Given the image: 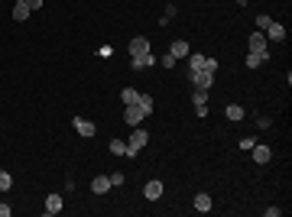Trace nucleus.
Returning <instances> with one entry per match:
<instances>
[{"label":"nucleus","instance_id":"nucleus-11","mask_svg":"<svg viewBox=\"0 0 292 217\" xmlns=\"http://www.w3.org/2000/svg\"><path fill=\"white\" fill-rule=\"evenodd\" d=\"M143 194H146V201H159L162 198V182H146V188H143Z\"/></svg>","mask_w":292,"mask_h":217},{"label":"nucleus","instance_id":"nucleus-18","mask_svg":"<svg viewBox=\"0 0 292 217\" xmlns=\"http://www.w3.org/2000/svg\"><path fill=\"white\" fill-rule=\"evenodd\" d=\"M195 211H201V214H208V211H211V198H208L205 191L195 194Z\"/></svg>","mask_w":292,"mask_h":217},{"label":"nucleus","instance_id":"nucleus-12","mask_svg":"<svg viewBox=\"0 0 292 217\" xmlns=\"http://www.w3.org/2000/svg\"><path fill=\"white\" fill-rule=\"evenodd\" d=\"M143 52H149V39L146 36H133L130 39V55H143Z\"/></svg>","mask_w":292,"mask_h":217},{"label":"nucleus","instance_id":"nucleus-16","mask_svg":"<svg viewBox=\"0 0 292 217\" xmlns=\"http://www.w3.org/2000/svg\"><path fill=\"white\" fill-rule=\"evenodd\" d=\"M224 114H227V120H234V124H237V120H244V117H247V110L240 107V104H227V110H224Z\"/></svg>","mask_w":292,"mask_h":217},{"label":"nucleus","instance_id":"nucleus-31","mask_svg":"<svg viewBox=\"0 0 292 217\" xmlns=\"http://www.w3.org/2000/svg\"><path fill=\"white\" fill-rule=\"evenodd\" d=\"M30 10H42V0H30Z\"/></svg>","mask_w":292,"mask_h":217},{"label":"nucleus","instance_id":"nucleus-2","mask_svg":"<svg viewBox=\"0 0 292 217\" xmlns=\"http://www.w3.org/2000/svg\"><path fill=\"white\" fill-rule=\"evenodd\" d=\"M188 78H192V88L198 91H211L215 85V71H188Z\"/></svg>","mask_w":292,"mask_h":217},{"label":"nucleus","instance_id":"nucleus-17","mask_svg":"<svg viewBox=\"0 0 292 217\" xmlns=\"http://www.w3.org/2000/svg\"><path fill=\"white\" fill-rule=\"evenodd\" d=\"M172 55H176V59H185V55L192 52V49H188V42H185V39H176V42H172V49H169Z\"/></svg>","mask_w":292,"mask_h":217},{"label":"nucleus","instance_id":"nucleus-15","mask_svg":"<svg viewBox=\"0 0 292 217\" xmlns=\"http://www.w3.org/2000/svg\"><path fill=\"white\" fill-rule=\"evenodd\" d=\"M266 59H269V52H250L244 65H247V68H260V65L266 62Z\"/></svg>","mask_w":292,"mask_h":217},{"label":"nucleus","instance_id":"nucleus-27","mask_svg":"<svg viewBox=\"0 0 292 217\" xmlns=\"http://www.w3.org/2000/svg\"><path fill=\"white\" fill-rule=\"evenodd\" d=\"M108 179H110V188H117V185H123V175H120V172H114V175H108Z\"/></svg>","mask_w":292,"mask_h":217},{"label":"nucleus","instance_id":"nucleus-8","mask_svg":"<svg viewBox=\"0 0 292 217\" xmlns=\"http://www.w3.org/2000/svg\"><path fill=\"white\" fill-rule=\"evenodd\" d=\"M123 120H127V126H140V120H143V110H140L137 104H127V110H123Z\"/></svg>","mask_w":292,"mask_h":217},{"label":"nucleus","instance_id":"nucleus-9","mask_svg":"<svg viewBox=\"0 0 292 217\" xmlns=\"http://www.w3.org/2000/svg\"><path fill=\"white\" fill-rule=\"evenodd\" d=\"M30 13H33V10H30V0H16V3H13V20H16V23L30 20Z\"/></svg>","mask_w":292,"mask_h":217},{"label":"nucleus","instance_id":"nucleus-7","mask_svg":"<svg viewBox=\"0 0 292 217\" xmlns=\"http://www.w3.org/2000/svg\"><path fill=\"white\" fill-rule=\"evenodd\" d=\"M188 71H208V55L188 52Z\"/></svg>","mask_w":292,"mask_h":217},{"label":"nucleus","instance_id":"nucleus-20","mask_svg":"<svg viewBox=\"0 0 292 217\" xmlns=\"http://www.w3.org/2000/svg\"><path fill=\"white\" fill-rule=\"evenodd\" d=\"M120 97H123V104H137L140 101V91H137V88H123Z\"/></svg>","mask_w":292,"mask_h":217},{"label":"nucleus","instance_id":"nucleus-26","mask_svg":"<svg viewBox=\"0 0 292 217\" xmlns=\"http://www.w3.org/2000/svg\"><path fill=\"white\" fill-rule=\"evenodd\" d=\"M254 136H244V140H240V149H247V153H250V149H254Z\"/></svg>","mask_w":292,"mask_h":217},{"label":"nucleus","instance_id":"nucleus-10","mask_svg":"<svg viewBox=\"0 0 292 217\" xmlns=\"http://www.w3.org/2000/svg\"><path fill=\"white\" fill-rule=\"evenodd\" d=\"M266 39H273V42H286V26L273 20V23L266 26Z\"/></svg>","mask_w":292,"mask_h":217},{"label":"nucleus","instance_id":"nucleus-13","mask_svg":"<svg viewBox=\"0 0 292 217\" xmlns=\"http://www.w3.org/2000/svg\"><path fill=\"white\" fill-rule=\"evenodd\" d=\"M91 191H94V194H108V191H110V179H108V175L91 179Z\"/></svg>","mask_w":292,"mask_h":217},{"label":"nucleus","instance_id":"nucleus-29","mask_svg":"<svg viewBox=\"0 0 292 217\" xmlns=\"http://www.w3.org/2000/svg\"><path fill=\"white\" fill-rule=\"evenodd\" d=\"M195 114H198V117H208V104H195Z\"/></svg>","mask_w":292,"mask_h":217},{"label":"nucleus","instance_id":"nucleus-1","mask_svg":"<svg viewBox=\"0 0 292 217\" xmlns=\"http://www.w3.org/2000/svg\"><path fill=\"white\" fill-rule=\"evenodd\" d=\"M146 143H149V133H146V130H133L130 133V143H127V159H133Z\"/></svg>","mask_w":292,"mask_h":217},{"label":"nucleus","instance_id":"nucleus-3","mask_svg":"<svg viewBox=\"0 0 292 217\" xmlns=\"http://www.w3.org/2000/svg\"><path fill=\"white\" fill-rule=\"evenodd\" d=\"M72 126H75L78 136H85V140H91L94 133H98V126H94L91 120H85V117H75V120H72Z\"/></svg>","mask_w":292,"mask_h":217},{"label":"nucleus","instance_id":"nucleus-25","mask_svg":"<svg viewBox=\"0 0 292 217\" xmlns=\"http://www.w3.org/2000/svg\"><path fill=\"white\" fill-rule=\"evenodd\" d=\"M192 101L195 104H205L208 101V91H198V88H195V91H192Z\"/></svg>","mask_w":292,"mask_h":217},{"label":"nucleus","instance_id":"nucleus-30","mask_svg":"<svg viewBox=\"0 0 292 217\" xmlns=\"http://www.w3.org/2000/svg\"><path fill=\"white\" fill-rule=\"evenodd\" d=\"M10 211H13L10 204H0V217H10Z\"/></svg>","mask_w":292,"mask_h":217},{"label":"nucleus","instance_id":"nucleus-4","mask_svg":"<svg viewBox=\"0 0 292 217\" xmlns=\"http://www.w3.org/2000/svg\"><path fill=\"white\" fill-rule=\"evenodd\" d=\"M250 153H254V162H256V165H266L269 159H273V149L263 146V143H254V149H250Z\"/></svg>","mask_w":292,"mask_h":217},{"label":"nucleus","instance_id":"nucleus-23","mask_svg":"<svg viewBox=\"0 0 292 217\" xmlns=\"http://www.w3.org/2000/svg\"><path fill=\"white\" fill-rule=\"evenodd\" d=\"M179 62V59H176V55H172V52H166V55H162V59H159V65H162V68H172V65H176Z\"/></svg>","mask_w":292,"mask_h":217},{"label":"nucleus","instance_id":"nucleus-6","mask_svg":"<svg viewBox=\"0 0 292 217\" xmlns=\"http://www.w3.org/2000/svg\"><path fill=\"white\" fill-rule=\"evenodd\" d=\"M130 65L137 71H143V68H149V65H156V55L153 52H143V55H130Z\"/></svg>","mask_w":292,"mask_h":217},{"label":"nucleus","instance_id":"nucleus-19","mask_svg":"<svg viewBox=\"0 0 292 217\" xmlns=\"http://www.w3.org/2000/svg\"><path fill=\"white\" fill-rule=\"evenodd\" d=\"M137 107L143 110V117H149V114H153V97H149V94H140V101H137Z\"/></svg>","mask_w":292,"mask_h":217},{"label":"nucleus","instance_id":"nucleus-28","mask_svg":"<svg viewBox=\"0 0 292 217\" xmlns=\"http://www.w3.org/2000/svg\"><path fill=\"white\" fill-rule=\"evenodd\" d=\"M98 55H101V59H108V55H114V49H110V46H101Z\"/></svg>","mask_w":292,"mask_h":217},{"label":"nucleus","instance_id":"nucleus-21","mask_svg":"<svg viewBox=\"0 0 292 217\" xmlns=\"http://www.w3.org/2000/svg\"><path fill=\"white\" fill-rule=\"evenodd\" d=\"M10 188H13V175L0 169V191H10Z\"/></svg>","mask_w":292,"mask_h":217},{"label":"nucleus","instance_id":"nucleus-24","mask_svg":"<svg viewBox=\"0 0 292 217\" xmlns=\"http://www.w3.org/2000/svg\"><path fill=\"white\" fill-rule=\"evenodd\" d=\"M269 23H273V16H269V13H260V16H256V26H260V30H266Z\"/></svg>","mask_w":292,"mask_h":217},{"label":"nucleus","instance_id":"nucleus-5","mask_svg":"<svg viewBox=\"0 0 292 217\" xmlns=\"http://www.w3.org/2000/svg\"><path fill=\"white\" fill-rule=\"evenodd\" d=\"M62 208H65V201H62V194H59V191H52V194L46 198V208H42V214H49V217H52V214H59Z\"/></svg>","mask_w":292,"mask_h":217},{"label":"nucleus","instance_id":"nucleus-22","mask_svg":"<svg viewBox=\"0 0 292 217\" xmlns=\"http://www.w3.org/2000/svg\"><path fill=\"white\" fill-rule=\"evenodd\" d=\"M110 153L114 155H127V143L123 140H110Z\"/></svg>","mask_w":292,"mask_h":217},{"label":"nucleus","instance_id":"nucleus-14","mask_svg":"<svg viewBox=\"0 0 292 217\" xmlns=\"http://www.w3.org/2000/svg\"><path fill=\"white\" fill-rule=\"evenodd\" d=\"M250 52H266V36H263V30H256L254 36H250Z\"/></svg>","mask_w":292,"mask_h":217}]
</instances>
